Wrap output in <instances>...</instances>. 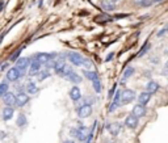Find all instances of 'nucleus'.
Listing matches in <instances>:
<instances>
[{
  "mask_svg": "<svg viewBox=\"0 0 168 143\" xmlns=\"http://www.w3.org/2000/svg\"><path fill=\"white\" fill-rule=\"evenodd\" d=\"M69 95H70V98H71L72 101H78V100H80V98H82V91H80V88H79V87H76V85H74L72 88L70 89Z\"/></svg>",
  "mask_w": 168,
  "mask_h": 143,
  "instance_id": "obj_11",
  "label": "nucleus"
},
{
  "mask_svg": "<svg viewBox=\"0 0 168 143\" xmlns=\"http://www.w3.org/2000/svg\"><path fill=\"white\" fill-rule=\"evenodd\" d=\"M92 114V106L89 104H84L78 109L79 118H88Z\"/></svg>",
  "mask_w": 168,
  "mask_h": 143,
  "instance_id": "obj_8",
  "label": "nucleus"
},
{
  "mask_svg": "<svg viewBox=\"0 0 168 143\" xmlns=\"http://www.w3.org/2000/svg\"><path fill=\"white\" fill-rule=\"evenodd\" d=\"M101 7H102L105 11H113V8H114V5H113V4H110L109 2H102Z\"/></svg>",
  "mask_w": 168,
  "mask_h": 143,
  "instance_id": "obj_31",
  "label": "nucleus"
},
{
  "mask_svg": "<svg viewBox=\"0 0 168 143\" xmlns=\"http://www.w3.org/2000/svg\"><path fill=\"white\" fill-rule=\"evenodd\" d=\"M82 65L84 67H87V68H89V67L92 66V62L89 61V59H83V62H82Z\"/></svg>",
  "mask_w": 168,
  "mask_h": 143,
  "instance_id": "obj_33",
  "label": "nucleus"
},
{
  "mask_svg": "<svg viewBox=\"0 0 168 143\" xmlns=\"http://www.w3.org/2000/svg\"><path fill=\"white\" fill-rule=\"evenodd\" d=\"M66 66V62H65V59H58V61H55V63H54V71L57 72L58 75H61V72H62V70H63V67Z\"/></svg>",
  "mask_w": 168,
  "mask_h": 143,
  "instance_id": "obj_18",
  "label": "nucleus"
},
{
  "mask_svg": "<svg viewBox=\"0 0 168 143\" xmlns=\"http://www.w3.org/2000/svg\"><path fill=\"white\" fill-rule=\"evenodd\" d=\"M78 139L80 142H84L87 138V128L86 126H79L78 128Z\"/></svg>",
  "mask_w": 168,
  "mask_h": 143,
  "instance_id": "obj_21",
  "label": "nucleus"
},
{
  "mask_svg": "<svg viewBox=\"0 0 168 143\" xmlns=\"http://www.w3.org/2000/svg\"><path fill=\"white\" fill-rule=\"evenodd\" d=\"M21 76H22L21 72H20L16 67H12V68H9V70L7 71V75H5V78H7L8 81H16V80H18Z\"/></svg>",
  "mask_w": 168,
  "mask_h": 143,
  "instance_id": "obj_6",
  "label": "nucleus"
},
{
  "mask_svg": "<svg viewBox=\"0 0 168 143\" xmlns=\"http://www.w3.org/2000/svg\"><path fill=\"white\" fill-rule=\"evenodd\" d=\"M83 72H84V78L88 79V80H91V81L97 80V79H99V74L96 72V71H89V70H86V71H83Z\"/></svg>",
  "mask_w": 168,
  "mask_h": 143,
  "instance_id": "obj_20",
  "label": "nucleus"
},
{
  "mask_svg": "<svg viewBox=\"0 0 168 143\" xmlns=\"http://www.w3.org/2000/svg\"><path fill=\"white\" fill-rule=\"evenodd\" d=\"M108 2H109L110 4H113V5H114V4H116V3H118L119 0H108Z\"/></svg>",
  "mask_w": 168,
  "mask_h": 143,
  "instance_id": "obj_42",
  "label": "nucleus"
},
{
  "mask_svg": "<svg viewBox=\"0 0 168 143\" xmlns=\"http://www.w3.org/2000/svg\"><path fill=\"white\" fill-rule=\"evenodd\" d=\"M131 114H133V116H135L137 118H139V117H145V116H146V106H145V105H141V104L134 105L133 110H131Z\"/></svg>",
  "mask_w": 168,
  "mask_h": 143,
  "instance_id": "obj_9",
  "label": "nucleus"
},
{
  "mask_svg": "<svg viewBox=\"0 0 168 143\" xmlns=\"http://www.w3.org/2000/svg\"><path fill=\"white\" fill-rule=\"evenodd\" d=\"M25 88H26V93H29V95H35L38 92V87L34 81H28Z\"/></svg>",
  "mask_w": 168,
  "mask_h": 143,
  "instance_id": "obj_19",
  "label": "nucleus"
},
{
  "mask_svg": "<svg viewBox=\"0 0 168 143\" xmlns=\"http://www.w3.org/2000/svg\"><path fill=\"white\" fill-rule=\"evenodd\" d=\"M70 135L74 137V138H76L78 137V129L76 128H71L70 129Z\"/></svg>",
  "mask_w": 168,
  "mask_h": 143,
  "instance_id": "obj_34",
  "label": "nucleus"
},
{
  "mask_svg": "<svg viewBox=\"0 0 168 143\" xmlns=\"http://www.w3.org/2000/svg\"><path fill=\"white\" fill-rule=\"evenodd\" d=\"M92 83H93V84H92V87H93L95 92H96V93H100V92H101V81H100V79H97V80H93Z\"/></svg>",
  "mask_w": 168,
  "mask_h": 143,
  "instance_id": "obj_27",
  "label": "nucleus"
},
{
  "mask_svg": "<svg viewBox=\"0 0 168 143\" xmlns=\"http://www.w3.org/2000/svg\"><path fill=\"white\" fill-rule=\"evenodd\" d=\"M149 49H150V43H149V42H146L145 45L142 46V49L139 50V53L137 54V57H142V55H145V54L147 53V51H149Z\"/></svg>",
  "mask_w": 168,
  "mask_h": 143,
  "instance_id": "obj_28",
  "label": "nucleus"
},
{
  "mask_svg": "<svg viewBox=\"0 0 168 143\" xmlns=\"http://www.w3.org/2000/svg\"><path fill=\"white\" fill-rule=\"evenodd\" d=\"M8 89H9V85H8V83H5V81L0 83V96L5 95L8 92Z\"/></svg>",
  "mask_w": 168,
  "mask_h": 143,
  "instance_id": "obj_26",
  "label": "nucleus"
},
{
  "mask_svg": "<svg viewBox=\"0 0 168 143\" xmlns=\"http://www.w3.org/2000/svg\"><path fill=\"white\" fill-rule=\"evenodd\" d=\"M55 57H58L57 53H37L32 57V59H33V61H37L38 63H41V65H45L47 61L54 59Z\"/></svg>",
  "mask_w": 168,
  "mask_h": 143,
  "instance_id": "obj_2",
  "label": "nucleus"
},
{
  "mask_svg": "<svg viewBox=\"0 0 168 143\" xmlns=\"http://www.w3.org/2000/svg\"><path fill=\"white\" fill-rule=\"evenodd\" d=\"M114 89H116V85H114L113 88H112V89L109 91V97H112V96H113V93H114Z\"/></svg>",
  "mask_w": 168,
  "mask_h": 143,
  "instance_id": "obj_36",
  "label": "nucleus"
},
{
  "mask_svg": "<svg viewBox=\"0 0 168 143\" xmlns=\"http://www.w3.org/2000/svg\"><path fill=\"white\" fill-rule=\"evenodd\" d=\"M28 102H29V95L25 93V92H18L16 95L15 97V104L18 106V108H22V106H25Z\"/></svg>",
  "mask_w": 168,
  "mask_h": 143,
  "instance_id": "obj_3",
  "label": "nucleus"
},
{
  "mask_svg": "<svg viewBox=\"0 0 168 143\" xmlns=\"http://www.w3.org/2000/svg\"><path fill=\"white\" fill-rule=\"evenodd\" d=\"M135 72V68L134 67H127V68L125 70V72H123V76H122V80H127L130 76H133Z\"/></svg>",
  "mask_w": 168,
  "mask_h": 143,
  "instance_id": "obj_24",
  "label": "nucleus"
},
{
  "mask_svg": "<svg viewBox=\"0 0 168 143\" xmlns=\"http://www.w3.org/2000/svg\"><path fill=\"white\" fill-rule=\"evenodd\" d=\"M29 66H30V68H29V75L30 76H34V75H37L38 74V71H41V63H38L37 61H33L32 59V62L29 63Z\"/></svg>",
  "mask_w": 168,
  "mask_h": 143,
  "instance_id": "obj_13",
  "label": "nucleus"
},
{
  "mask_svg": "<svg viewBox=\"0 0 168 143\" xmlns=\"http://www.w3.org/2000/svg\"><path fill=\"white\" fill-rule=\"evenodd\" d=\"M7 137V134L4 133V131H0V139H4V138Z\"/></svg>",
  "mask_w": 168,
  "mask_h": 143,
  "instance_id": "obj_37",
  "label": "nucleus"
},
{
  "mask_svg": "<svg viewBox=\"0 0 168 143\" xmlns=\"http://www.w3.org/2000/svg\"><path fill=\"white\" fill-rule=\"evenodd\" d=\"M112 58H113V54H109V55H108V57L105 58V62H109Z\"/></svg>",
  "mask_w": 168,
  "mask_h": 143,
  "instance_id": "obj_38",
  "label": "nucleus"
},
{
  "mask_svg": "<svg viewBox=\"0 0 168 143\" xmlns=\"http://www.w3.org/2000/svg\"><path fill=\"white\" fill-rule=\"evenodd\" d=\"M135 98V92L131 89H123L121 91V95H119V105H126L130 104Z\"/></svg>",
  "mask_w": 168,
  "mask_h": 143,
  "instance_id": "obj_1",
  "label": "nucleus"
},
{
  "mask_svg": "<svg viewBox=\"0 0 168 143\" xmlns=\"http://www.w3.org/2000/svg\"><path fill=\"white\" fill-rule=\"evenodd\" d=\"M66 58L69 59V61L71 62V65H74V66H82V62L84 59L79 53H74V51H71V53L67 54Z\"/></svg>",
  "mask_w": 168,
  "mask_h": 143,
  "instance_id": "obj_5",
  "label": "nucleus"
},
{
  "mask_svg": "<svg viewBox=\"0 0 168 143\" xmlns=\"http://www.w3.org/2000/svg\"><path fill=\"white\" fill-rule=\"evenodd\" d=\"M163 0H151V3H160Z\"/></svg>",
  "mask_w": 168,
  "mask_h": 143,
  "instance_id": "obj_44",
  "label": "nucleus"
},
{
  "mask_svg": "<svg viewBox=\"0 0 168 143\" xmlns=\"http://www.w3.org/2000/svg\"><path fill=\"white\" fill-rule=\"evenodd\" d=\"M166 32H167V28H163V29H162L160 32H159V33H158L156 35H158V37H162V35H164V34H166Z\"/></svg>",
  "mask_w": 168,
  "mask_h": 143,
  "instance_id": "obj_35",
  "label": "nucleus"
},
{
  "mask_svg": "<svg viewBox=\"0 0 168 143\" xmlns=\"http://www.w3.org/2000/svg\"><path fill=\"white\" fill-rule=\"evenodd\" d=\"M106 129H108V131H109L110 135L116 137L119 134V131H121V125H119L118 122H113V124H108Z\"/></svg>",
  "mask_w": 168,
  "mask_h": 143,
  "instance_id": "obj_10",
  "label": "nucleus"
},
{
  "mask_svg": "<svg viewBox=\"0 0 168 143\" xmlns=\"http://www.w3.org/2000/svg\"><path fill=\"white\" fill-rule=\"evenodd\" d=\"M13 114H15V109L12 108V106H5L2 112V117L4 121H9L11 118L13 117Z\"/></svg>",
  "mask_w": 168,
  "mask_h": 143,
  "instance_id": "obj_14",
  "label": "nucleus"
},
{
  "mask_svg": "<svg viewBox=\"0 0 168 143\" xmlns=\"http://www.w3.org/2000/svg\"><path fill=\"white\" fill-rule=\"evenodd\" d=\"M5 34H7V32H4V33H3L2 35H0V43L3 42V39H4V37H5Z\"/></svg>",
  "mask_w": 168,
  "mask_h": 143,
  "instance_id": "obj_39",
  "label": "nucleus"
},
{
  "mask_svg": "<svg viewBox=\"0 0 168 143\" xmlns=\"http://www.w3.org/2000/svg\"><path fill=\"white\" fill-rule=\"evenodd\" d=\"M15 97H16V95L8 91L5 95H3V102L5 104V106H12V105H15Z\"/></svg>",
  "mask_w": 168,
  "mask_h": 143,
  "instance_id": "obj_12",
  "label": "nucleus"
},
{
  "mask_svg": "<svg viewBox=\"0 0 168 143\" xmlns=\"http://www.w3.org/2000/svg\"><path fill=\"white\" fill-rule=\"evenodd\" d=\"M22 49H24V47H21V49H17V50H16L13 54L11 55V61H12V62H16V61H17V58L20 57V54H21Z\"/></svg>",
  "mask_w": 168,
  "mask_h": 143,
  "instance_id": "obj_30",
  "label": "nucleus"
},
{
  "mask_svg": "<svg viewBox=\"0 0 168 143\" xmlns=\"http://www.w3.org/2000/svg\"><path fill=\"white\" fill-rule=\"evenodd\" d=\"M134 2H135V3H137V4H139V5H141V4H142V2H143V0H134Z\"/></svg>",
  "mask_w": 168,
  "mask_h": 143,
  "instance_id": "obj_43",
  "label": "nucleus"
},
{
  "mask_svg": "<svg viewBox=\"0 0 168 143\" xmlns=\"http://www.w3.org/2000/svg\"><path fill=\"white\" fill-rule=\"evenodd\" d=\"M29 61H30V58H17V61H16V68L21 72L22 76L25 74L26 68L29 67V63H30Z\"/></svg>",
  "mask_w": 168,
  "mask_h": 143,
  "instance_id": "obj_4",
  "label": "nucleus"
},
{
  "mask_svg": "<svg viewBox=\"0 0 168 143\" xmlns=\"http://www.w3.org/2000/svg\"><path fill=\"white\" fill-rule=\"evenodd\" d=\"M150 98H151V93H149L147 91H145V92H142L138 96V101H139V104H141V105H145L146 106L147 104H149Z\"/></svg>",
  "mask_w": 168,
  "mask_h": 143,
  "instance_id": "obj_16",
  "label": "nucleus"
},
{
  "mask_svg": "<svg viewBox=\"0 0 168 143\" xmlns=\"http://www.w3.org/2000/svg\"><path fill=\"white\" fill-rule=\"evenodd\" d=\"M147 92L149 93H151V95H154V93H156L158 91H159V88H160V85L158 84L156 81H154V80H150L149 83H147Z\"/></svg>",
  "mask_w": 168,
  "mask_h": 143,
  "instance_id": "obj_17",
  "label": "nucleus"
},
{
  "mask_svg": "<svg viewBox=\"0 0 168 143\" xmlns=\"http://www.w3.org/2000/svg\"><path fill=\"white\" fill-rule=\"evenodd\" d=\"M54 63H55V61H54V59H50V61H47V62L45 63V67H46V70H50V68H53V67H54Z\"/></svg>",
  "mask_w": 168,
  "mask_h": 143,
  "instance_id": "obj_32",
  "label": "nucleus"
},
{
  "mask_svg": "<svg viewBox=\"0 0 168 143\" xmlns=\"http://www.w3.org/2000/svg\"><path fill=\"white\" fill-rule=\"evenodd\" d=\"M66 79H67V80H70L71 83H75V84H78V83H80V81H82V76H80L79 74L74 72V71H72V72H71Z\"/></svg>",
  "mask_w": 168,
  "mask_h": 143,
  "instance_id": "obj_22",
  "label": "nucleus"
},
{
  "mask_svg": "<svg viewBox=\"0 0 168 143\" xmlns=\"http://www.w3.org/2000/svg\"><path fill=\"white\" fill-rule=\"evenodd\" d=\"M71 72H72V68H71L70 66H65V67H63V70H62V72H61V76L67 78Z\"/></svg>",
  "mask_w": 168,
  "mask_h": 143,
  "instance_id": "obj_29",
  "label": "nucleus"
},
{
  "mask_svg": "<svg viewBox=\"0 0 168 143\" xmlns=\"http://www.w3.org/2000/svg\"><path fill=\"white\" fill-rule=\"evenodd\" d=\"M4 8V0H0V11Z\"/></svg>",
  "mask_w": 168,
  "mask_h": 143,
  "instance_id": "obj_41",
  "label": "nucleus"
},
{
  "mask_svg": "<svg viewBox=\"0 0 168 143\" xmlns=\"http://www.w3.org/2000/svg\"><path fill=\"white\" fill-rule=\"evenodd\" d=\"M138 125H139V120L135 116H133V114H129V116L125 118V126L126 128L134 130V129L138 128Z\"/></svg>",
  "mask_w": 168,
  "mask_h": 143,
  "instance_id": "obj_7",
  "label": "nucleus"
},
{
  "mask_svg": "<svg viewBox=\"0 0 168 143\" xmlns=\"http://www.w3.org/2000/svg\"><path fill=\"white\" fill-rule=\"evenodd\" d=\"M26 116L25 114H20V116L17 117V122H16V125L18 126V128H22V126L26 125Z\"/></svg>",
  "mask_w": 168,
  "mask_h": 143,
  "instance_id": "obj_25",
  "label": "nucleus"
},
{
  "mask_svg": "<svg viewBox=\"0 0 168 143\" xmlns=\"http://www.w3.org/2000/svg\"><path fill=\"white\" fill-rule=\"evenodd\" d=\"M7 67H8V63H4V65H3L2 67H0V70H2V71H3V70H5V68H7Z\"/></svg>",
  "mask_w": 168,
  "mask_h": 143,
  "instance_id": "obj_40",
  "label": "nucleus"
},
{
  "mask_svg": "<svg viewBox=\"0 0 168 143\" xmlns=\"http://www.w3.org/2000/svg\"><path fill=\"white\" fill-rule=\"evenodd\" d=\"M63 143H75V142H74V141H65Z\"/></svg>",
  "mask_w": 168,
  "mask_h": 143,
  "instance_id": "obj_45",
  "label": "nucleus"
},
{
  "mask_svg": "<svg viewBox=\"0 0 168 143\" xmlns=\"http://www.w3.org/2000/svg\"><path fill=\"white\" fill-rule=\"evenodd\" d=\"M50 72H49V70H43V71H38V74L35 75L37 76V80L38 81H43L45 79H47V78H50Z\"/></svg>",
  "mask_w": 168,
  "mask_h": 143,
  "instance_id": "obj_23",
  "label": "nucleus"
},
{
  "mask_svg": "<svg viewBox=\"0 0 168 143\" xmlns=\"http://www.w3.org/2000/svg\"><path fill=\"white\" fill-rule=\"evenodd\" d=\"M119 95H121V91H117V92H116V96L113 97V100L110 102L109 112H114V110L119 106Z\"/></svg>",
  "mask_w": 168,
  "mask_h": 143,
  "instance_id": "obj_15",
  "label": "nucleus"
}]
</instances>
